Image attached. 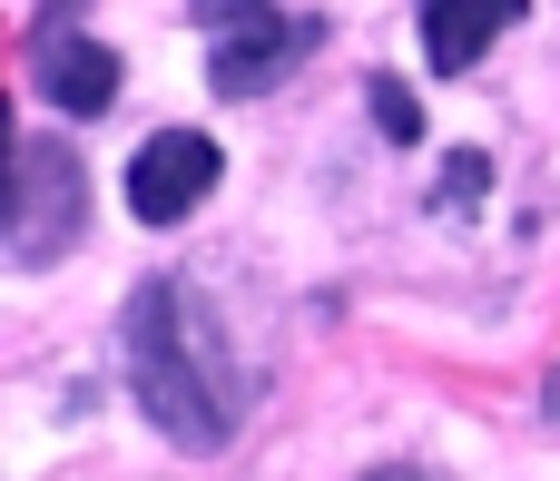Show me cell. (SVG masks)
Wrapping results in <instances>:
<instances>
[{
    "label": "cell",
    "mask_w": 560,
    "mask_h": 481,
    "mask_svg": "<svg viewBox=\"0 0 560 481\" xmlns=\"http://www.w3.org/2000/svg\"><path fill=\"white\" fill-rule=\"evenodd\" d=\"M79 236H89V167H79L69 138L30 128V138L10 148V216H0V246H10V266L39 275V266H59Z\"/></svg>",
    "instance_id": "cell-2"
},
{
    "label": "cell",
    "mask_w": 560,
    "mask_h": 481,
    "mask_svg": "<svg viewBox=\"0 0 560 481\" xmlns=\"http://www.w3.org/2000/svg\"><path fill=\"white\" fill-rule=\"evenodd\" d=\"M413 20H423V59H433L443 79H463V69L502 39V20H522V0H423Z\"/></svg>",
    "instance_id": "cell-6"
},
{
    "label": "cell",
    "mask_w": 560,
    "mask_h": 481,
    "mask_svg": "<svg viewBox=\"0 0 560 481\" xmlns=\"http://www.w3.org/2000/svg\"><path fill=\"white\" fill-rule=\"evenodd\" d=\"M482 177H492V167H482V157L463 148V157L443 167V207H482Z\"/></svg>",
    "instance_id": "cell-8"
},
{
    "label": "cell",
    "mask_w": 560,
    "mask_h": 481,
    "mask_svg": "<svg viewBox=\"0 0 560 481\" xmlns=\"http://www.w3.org/2000/svg\"><path fill=\"white\" fill-rule=\"evenodd\" d=\"M207 30H217V49H207V89L217 98H266L285 69H305L315 49H325V10H276V0H246V10H197Z\"/></svg>",
    "instance_id": "cell-3"
},
{
    "label": "cell",
    "mask_w": 560,
    "mask_h": 481,
    "mask_svg": "<svg viewBox=\"0 0 560 481\" xmlns=\"http://www.w3.org/2000/svg\"><path fill=\"white\" fill-rule=\"evenodd\" d=\"M118 364H128V394L138 413L177 443V453H226L236 423H246V374L236 354L217 344V325L197 315V295L177 275H148L118 315Z\"/></svg>",
    "instance_id": "cell-1"
},
{
    "label": "cell",
    "mask_w": 560,
    "mask_h": 481,
    "mask_svg": "<svg viewBox=\"0 0 560 481\" xmlns=\"http://www.w3.org/2000/svg\"><path fill=\"white\" fill-rule=\"evenodd\" d=\"M541 403H551V413H560V364H551V384H541Z\"/></svg>",
    "instance_id": "cell-10"
},
{
    "label": "cell",
    "mask_w": 560,
    "mask_h": 481,
    "mask_svg": "<svg viewBox=\"0 0 560 481\" xmlns=\"http://www.w3.org/2000/svg\"><path fill=\"white\" fill-rule=\"evenodd\" d=\"M364 481H443L433 462H384V472H364Z\"/></svg>",
    "instance_id": "cell-9"
},
{
    "label": "cell",
    "mask_w": 560,
    "mask_h": 481,
    "mask_svg": "<svg viewBox=\"0 0 560 481\" xmlns=\"http://www.w3.org/2000/svg\"><path fill=\"white\" fill-rule=\"evenodd\" d=\"M30 89L69 118H108L118 108V49L98 30H79V10H30Z\"/></svg>",
    "instance_id": "cell-4"
},
{
    "label": "cell",
    "mask_w": 560,
    "mask_h": 481,
    "mask_svg": "<svg viewBox=\"0 0 560 481\" xmlns=\"http://www.w3.org/2000/svg\"><path fill=\"white\" fill-rule=\"evenodd\" d=\"M217 177H226V157H217L207 128H158V138L128 157V216H138V226H187V216L217 197Z\"/></svg>",
    "instance_id": "cell-5"
},
{
    "label": "cell",
    "mask_w": 560,
    "mask_h": 481,
    "mask_svg": "<svg viewBox=\"0 0 560 481\" xmlns=\"http://www.w3.org/2000/svg\"><path fill=\"white\" fill-rule=\"evenodd\" d=\"M364 98H374V128H384L394 148H413V138H423V98H413L404 79H374Z\"/></svg>",
    "instance_id": "cell-7"
}]
</instances>
